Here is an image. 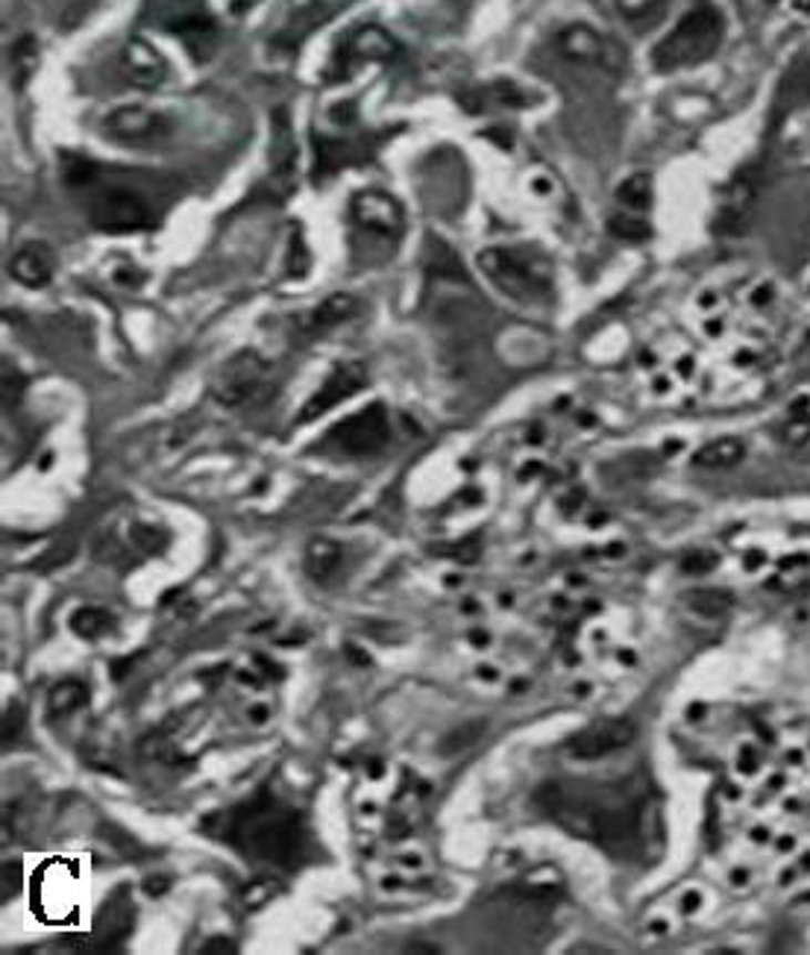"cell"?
<instances>
[{"instance_id":"cell-1","label":"cell","mask_w":810,"mask_h":955,"mask_svg":"<svg viewBox=\"0 0 810 955\" xmlns=\"http://www.w3.org/2000/svg\"><path fill=\"white\" fill-rule=\"evenodd\" d=\"M206 832L244 853L250 862H265L274 867H294L300 862L306 832L297 809L283 803L270 788L244 803L209 817Z\"/></svg>"},{"instance_id":"cell-2","label":"cell","mask_w":810,"mask_h":955,"mask_svg":"<svg viewBox=\"0 0 810 955\" xmlns=\"http://www.w3.org/2000/svg\"><path fill=\"white\" fill-rule=\"evenodd\" d=\"M537 805L578 839L599 844L602 850H626L637 835V812L628 803H608L602 794H578L567 785H543Z\"/></svg>"},{"instance_id":"cell-3","label":"cell","mask_w":810,"mask_h":955,"mask_svg":"<svg viewBox=\"0 0 810 955\" xmlns=\"http://www.w3.org/2000/svg\"><path fill=\"white\" fill-rule=\"evenodd\" d=\"M479 268L511 301L552 297V265L537 247H488L479 253Z\"/></svg>"},{"instance_id":"cell-4","label":"cell","mask_w":810,"mask_h":955,"mask_svg":"<svg viewBox=\"0 0 810 955\" xmlns=\"http://www.w3.org/2000/svg\"><path fill=\"white\" fill-rule=\"evenodd\" d=\"M726 35V21L722 12L710 3H699L669 30L652 51V65L658 71H678V68H690L705 62L708 57L717 53Z\"/></svg>"},{"instance_id":"cell-5","label":"cell","mask_w":810,"mask_h":955,"mask_svg":"<svg viewBox=\"0 0 810 955\" xmlns=\"http://www.w3.org/2000/svg\"><path fill=\"white\" fill-rule=\"evenodd\" d=\"M153 24L176 35L197 62H206L217 44V24L197 0H160Z\"/></svg>"},{"instance_id":"cell-6","label":"cell","mask_w":810,"mask_h":955,"mask_svg":"<svg viewBox=\"0 0 810 955\" xmlns=\"http://www.w3.org/2000/svg\"><path fill=\"white\" fill-rule=\"evenodd\" d=\"M268 362L262 359L256 350H242L217 368L215 379H212V397L226 409H242L268 392Z\"/></svg>"},{"instance_id":"cell-7","label":"cell","mask_w":810,"mask_h":955,"mask_svg":"<svg viewBox=\"0 0 810 955\" xmlns=\"http://www.w3.org/2000/svg\"><path fill=\"white\" fill-rule=\"evenodd\" d=\"M33 905L44 921L65 923L76 921L80 903H83V880L74 864L53 862L48 867H39V876L33 882Z\"/></svg>"},{"instance_id":"cell-8","label":"cell","mask_w":810,"mask_h":955,"mask_svg":"<svg viewBox=\"0 0 810 955\" xmlns=\"http://www.w3.org/2000/svg\"><path fill=\"white\" fill-rule=\"evenodd\" d=\"M388 441H391V420L382 403H370L341 424H335L329 433V445L338 447L344 456H373Z\"/></svg>"},{"instance_id":"cell-9","label":"cell","mask_w":810,"mask_h":955,"mask_svg":"<svg viewBox=\"0 0 810 955\" xmlns=\"http://www.w3.org/2000/svg\"><path fill=\"white\" fill-rule=\"evenodd\" d=\"M89 219L103 233H133L153 224V210L142 194L130 192L124 185H112L94 197Z\"/></svg>"},{"instance_id":"cell-10","label":"cell","mask_w":810,"mask_h":955,"mask_svg":"<svg viewBox=\"0 0 810 955\" xmlns=\"http://www.w3.org/2000/svg\"><path fill=\"white\" fill-rule=\"evenodd\" d=\"M555 48L564 59L578 65H596L602 71H623L626 68V51L614 39L596 33L587 24H570L555 35Z\"/></svg>"},{"instance_id":"cell-11","label":"cell","mask_w":810,"mask_h":955,"mask_svg":"<svg viewBox=\"0 0 810 955\" xmlns=\"http://www.w3.org/2000/svg\"><path fill=\"white\" fill-rule=\"evenodd\" d=\"M270 185L276 197L291 194L297 185V139H294L291 115L285 106L270 115Z\"/></svg>"},{"instance_id":"cell-12","label":"cell","mask_w":810,"mask_h":955,"mask_svg":"<svg viewBox=\"0 0 810 955\" xmlns=\"http://www.w3.org/2000/svg\"><path fill=\"white\" fill-rule=\"evenodd\" d=\"M637 730L635 723L626 721V718H605V721L591 723L587 730L576 732V735L567 741V750L573 759H582V762H594L602 755L614 753V750H623L635 741Z\"/></svg>"},{"instance_id":"cell-13","label":"cell","mask_w":810,"mask_h":955,"mask_svg":"<svg viewBox=\"0 0 810 955\" xmlns=\"http://www.w3.org/2000/svg\"><path fill=\"white\" fill-rule=\"evenodd\" d=\"M365 386H368V370H365V365H359V362H344V365H335L332 374L324 379V386L311 394L309 403L303 406L300 418L297 420H303V424H306V420L320 418V415H326L329 409H335L338 403L347 400V397H352V394L361 392Z\"/></svg>"},{"instance_id":"cell-14","label":"cell","mask_w":810,"mask_h":955,"mask_svg":"<svg viewBox=\"0 0 810 955\" xmlns=\"http://www.w3.org/2000/svg\"><path fill=\"white\" fill-rule=\"evenodd\" d=\"M352 219L359 221L361 226H368L373 233L382 235H400L402 226H406V212H402L400 201H393L391 194L379 192H361L356 194L352 201Z\"/></svg>"},{"instance_id":"cell-15","label":"cell","mask_w":810,"mask_h":955,"mask_svg":"<svg viewBox=\"0 0 810 955\" xmlns=\"http://www.w3.org/2000/svg\"><path fill=\"white\" fill-rule=\"evenodd\" d=\"M106 133L117 142H151L167 130V118L147 106H121L106 115Z\"/></svg>"},{"instance_id":"cell-16","label":"cell","mask_w":810,"mask_h":955,"mask_svg":"<svg viewBox=\"0 0 810 955\" xmlns=\"http://www.w3.org/2000/svg\"><path fill=\"white\" fill-rule=\"evenodd\" d=\"M53 271H57V256L44 242L21 244L9 262V274L27 288H44L53 280Z\"/></svg>"},{"instance_id":"cell-17","label":"cell","mask_w":810,"mask_h":955,"mask_svg":"<svg viewBox=\"0 0 810 955\" xmlns=\"http://www.w3.org/2000/svg\"><path fill=\"white\" fill-rule=\"evenodd\" d=\"M755 194H758L755 171H740V174L735 176V183L728 185L726 201H722V210H719V219H717L719 233L735 235L737 230L746 224V215H749V210H752Z\"/></svg>"},{"instance_id":"cell-18","label":"cell","mask_w":810,"mask_h":955,"mask_svg":"<svg viewBox=\"0 0 810 955\" xmlns=\"http://www.w3.org/2000/svg\"><path fill=\"white\" fill-rule=\"evenodd\" d=\"M124 68H126V74H130V80H133L135 85H144V89L162 85L167 77L165 59L153 51L151 44L142 42V39H135V42L126 44Z\"/></svg>"},{"instance_id":"cell-19","label":"cell","mask_w":810,"mask_h":955,"mask_svg":"<svg viewBox=\"0 0 810 955\" xmlns=\"http://www.w3.org/2000/svg\"><path fill=\"white\" fill-rule=\"evenodd\" d=\"M133 903L126 894H117L115 900H106L103 912L94 921V935L101 944H117L133 932Z\"/></svg>"},{"instance_id":"cell-20","label":"cell","mask_w":810,"mask_h":955,"mask_svg":"<svg viewBox=\"0 0 810 955\" xmlns=\"http://www.w3.org/2000/svg\"><path fill=\"white\" fill-rule=\"evenodd\" d=\"M393 51H397V44L382 27H361L359 33L347 39L344 57L350 62H379V59H391Z\"/></svg>"},{"instance_id":"cell-21","label":"cell","mask_w":810,"mask_h":955,"mask_svg":"<svg viewBox=\"0 0 810 955\" xmlns=\"http://www.w3.org/2000/svg\"><path fill=\"white\" fill-rule=\"evenodd\" d=\"M744 456H746V445L740 441V438H717V441L705 445L703 450H696L694 465L696 468H710V470L735 468L737 461H744Z\"/></svg>"},{"instance_id":"cell-22","label":"cell","mask_w":810,"mask_h":955,"mask_svg":"<svg viewBox=\"0 0 810 955\" xmlns=\"http://www.w3.org/2000/svg\"><path fill=\"white\" fill-rule=\"evenodd\" d=\"M352 312H356V297H352V294H332V297H326L320 306L311 309V315L306 318V329H311V333L329 329L350 318Z\"/></svg>"},{"instance_id":"cell-23","label":"cell","mask_w":810,"mask_h":955,"mask_svg":"<svg viewBox=\"0 0 810 955\" xmlns=\"http://www.w3.org/2000/svg\"><path fill=\"white\" fill-rule=\"evenodd\" d=\"M685 603L699 618H722V614L731 612L735 597L722 591V588H699V591H690L685 597Z\"/></svg>"},{"instance_id":"cell-24","label":"cell","mask_w":810,"mask_h":955,"mask_svg":"<svg viewBox=\"0 0 810 955\" xmlns=\"http://www.w3.org/2000/svg\"><path fill=\"white\" fill-rule=\"evenodd\" d=\"M39 68V44L33 35H21L12 48V83L16 89H24L27 80L35 74Z\"/></svg>"},{"instance_id":"cell-25","label":"cell","mask_w":810,"mask_h":955,"mask_svg":"<svg viewBox=\"0 0 810 955\" xmlns=\"http://www.w3.org/2000/svg\"><path fill=\"white\" fill-rule=\"evenodd\" d=\"M338 565H341V547L335 541H315L309 547V553H306V568L318 582H326L332 577Z\"/></svg>"},{"instance_id":"cell-26","label":"cell","mask_w":810,"mask_h":955,"mask_svg":"<svg viewBox=\"0 0 810 955\" xmlns=\"http://www.w3.org/2000/svg\"><path fill=\"white\" fill-rule=\"evenodd\" d=\"M85 700H89V688L80 679H62V682L53 685L48 703H51L53 714H71L80 705H85Z\"/></svg>"},{"instance_id":"cell-27","label":"cell","mask_w":810,"mask_h":955,"mask_svg":"<svg viewBox=\"0 0 810 955\" xmlns=\"http://www.w3.org/2000/svg\"><path fill=\"white\" fill-rule=\"evenodd\" d=\"M652 176L649 174H632L628 180H623L617 189V201L623 206L635 212H644L652 206Z\"/></svg>"},{"instance_id":"cell-28","label":"cell","mask_w":810,"mask_h":955,"mask_svg":"<svg viewBox=\"0 0 810 955\" xmlns=\"http://www.w3.org/2000/svg\"><path fill=\"white\" fill-rule=\"evenodd\" d=\"M485 730H488V721H470L464 723V727H455V730L447 732V735L441 738L438 750H441L443 755L464 753V750H470V746L476 744L479 738L485 735Z\"/></svg>"},{"instance_id":"cell-29","label":"cell","mask_w":810,"mask_h":955,"mask_svg":"<svg viewBox=\"0 0 810 955\" xmlns=\"http://www.w3.org/2000/svg\"><path fill=\"white\" fill-rule=\"evenodd\" d=\"M667 0H617V12L628 24H655Z\"/></svg>"},{"instance_id":"cell-30","label":"cell","mask_w":810,"mask_h":955,"mask_svg":"<svg viewBox=\"0 0 810 955\" xmlns=\"http://www.w3.org/2000/svg\"><path fill=\"white\" fill-rule=\"evenodd\" d=\"M115 627V618L106 612V609H80V612L71 618V629L80 632L83 638H98L103 632Z\"/></svg>"},{"instance_id":"cell-31","label":"cell","mask_w":810,"mask_h":955,"mask_svg":"<svg viewBox=\"0 0 810 955\" xmlns=\"http://www.w3.org/2000/svg\"><path fill=\"white\" fill-rule=\"evenodd\" d=\"M608 230L623 242H646L652 235V226L644 219H635V215H614L608 221Z\"/></svg>"},{"instance_id":"cell-32","label":"cell","mask_w":810,"mask_h":955,"mask_svg":"<svg viewBox=\"0 0 810 955\" xmlns=\"http://www.w3.org/2000/svg\"><path fill=\"white\" fill-rule=\"evenodd\" d=\"M808 438H810V418L796 415V418L785 427V441H790V445H804Z\"/></svg>"},{"instance_id":"cell-33","label":"cell","mask_w":810,"mask_h":955,"mask_svg":"<svg viewBox=\"0 0 810 955\" xmlns=\"http://www.w3.org/2000/svg\"><path fill=\"white\" fill-rule=\"evenodd\" d=\"M710 565H717V556L710 553H696L690 556L685 562V570H694V573H703V570H708Z\"/></svg>"},{"instance_id":"cell-34","label":"cell","mask_w":810,"mask_h":955,"mask_svg":"<svg viewBox=\"0 0 810 955\" xmlns=\"http://www.w3.org/2000/svg\"><path fill=\"white\" fill-rule=\"evenodd\" d=\"M24 386V383H18V388ZM3 400H7V409L16 403V374L7 368V374H3Z\"/></svg>"},{"instance_id":"cell-35","label":"cell","mask_w":810,"mask_h":955,"mask_svg":"<svg viewBox=\"0 0 810 955\" xmlns=\"http://www.w3.org/2000/svg\"><path fill=\"white\" fill-rule=\"evenodd\" d=\"M203 953H235V944H229L226 938H215L203 947Z\"/></svg>"},{"instance_id":"cell-36","label":"cell","mask_w":810,"mask_h":955,"mask_svg":"<svg viewBox=\"0 0 810 955\" xmlns=\"http://www.w3.org/2000/svg\"><path fill=\"white\" fill-rule=\"evenodd\" d=\"M793 7L799 9V12H810V0H793Z\"/></svg>"}]
</instances>
